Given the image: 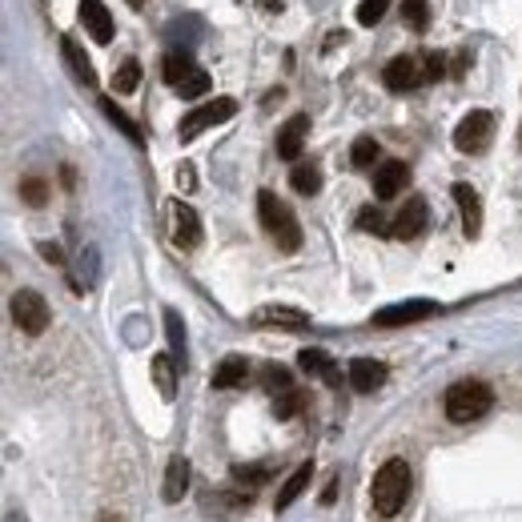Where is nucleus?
<instances>
[{"instance_id":"nucleus-1","label":"nucleus","mask_w":522,"mask_h":522,"mask_svg":"<svg viewBox=\"0 0 522 522\" xmlns=\"http://www.w3.org/2000/svg\"><path fill=\"white\" fill-rule=\"evenodd\" d=\"M257 217H261V225H266V233L274 237V245H278L282 253L302 249V225H298L294 209H290L278 193H270V189L257 193Z\"/></svg>"},{"instance_id":"nucleus-2","label":"nucleus","mask_w":522,"mask_h":522,"mask_svg":"<svg viewBox=\"0 0 522 522\" xmlns=\"http://www.w3.org/2000/svg\"><path fill=\"white\" fill-rule=\"evenodd\" d=\"M410 498V466L406 458H390L382 462V470L374 474V486H370V502L382 518H394Z\"/></svg>"},{"instance_id":"nucleus-3","label":"nucleus","mask_w":522,"mask_h":522,"mask_svg":"<svg viewBox=\"0 0 522 522\" xmlns=\"http://www.w3.org/2000/svg\"><path fill=\"white\" fill-rule=\"evenodd\" d=\"M442 406H446V418H450V422H478V418L494 406V394H490L486 382H454V386L446 390Z\"/></svg>"},{"instance_id":"nucleus-4","label":"nucleus","mask_w":522,"mask_h":522,"mask_svg":"<svg viewBox=\"0 0 522 522\" xmlns=\"http://www.w3.org/2000/svg\"><path fill=\"white\" fill-rule=\"evenodd\" d=\"M237 113V101L233 97H213V101H205L201 109H189L185 113V121H181V129H177V137L181 141H193V137H201L205 129H213V125H221V121H229Z\"/></svg>"},{"instance_id":"nucleus-5","label":"nucleus","mask_w":522,"mask_h":522,"mask_svg":"<svg viewBox=\"0 0 522 522\" xmlns=\"http://www.w3.org/2000/svg\"><path fill=\"white\" fill-rule=\"evenodd\" d=\"M490 141H494V113H486V109L466 113L458 121V129H454V149L458 153H482Z\"/></svg>"},{"instance_id":"nucleus-6","label":"nucleus","mask_w":522,"mask_h":522,"mask_svg":"<svg viewBox=\"0 0 522 522\" xmlns=\"http://www.w3.org/2000/svg\"><path fill=\"white\" fill-rule=\"evenodd\" d=\"M13 322L25 330V334H45L49 330V302L37 294V290H21L13 294Z\"/></svg>"},{"instance_id":"nucleus-7","label":"nucleus","mask_w":522,"mask_h":522,"mask_svg":"<svg viewBox=\"0 0 522 522\" xmlns=\"http://www.w3.org/2000/svg\"><path fill=\"white\" fill-rule=\"evenodd\" d=\"M382 81L390 93H414L418 85H426V61L422 57H394L386 69H382Z\"/></svg>"},{"instance_id":"nucleus-8","label":"nucleus","mask_w":522,"mask_h":522,"mask_svg":"<svg viewBox=\"0 0 522 522\" xmlns=\"http://www.w3.org/2000/svg\"><path fill=\"white\" fill-rule=\"evenodd\" d=\"M430 314H438V302L414 298V302H398V306L378 310V314H374V326H382V330H390V326H410V322H422V318H430Z\"/></svg>"},{"instance_id":"nucleus-9","label":"nucleus","mask_w":522,"mask_h":522,"mask_svg":"<svg viewBox=\"0 0 522 522\" xmlns=\"http://www.w3.org/2000/svg\"><path fill=\"white\" fill-rule=\"evenodd\" d=\"M426 221H430L426 201H422V197H410V201L394 213V221H390V237H394V241H410V237H418V233L426 229Z\"/></svg>"},{"instance_id":"nucleus-10","label":"nucleus","mask_w":522,"mask_h":522,"mask_svg":"<svg viewBox=\"0 0 522 522\" xmlns=\"http://www.w3.org/2000/svg\"><path fill=\"white\" fill-rule=\"evenodd\" d=\"M306 137H310V117H306V113L290 117V121L278 129V157L298 161V157H302V149H306Z\"/></svg>"},{"instance_id":"nucleus-11","label":"nucleus","mask_w":522,"mask_h":522,"mask_svg":"<svg viewBox=\"0 0 522 522\" xmlns=\"http://www.w3.org/2000/svg\"><path fill=\"white\" fill-rule=\"evenodd\" d=\"M81 25L89 29V37L97 41V45H109L113 41V17H109V9H105V0H81Z\"/></svg>"},{"instance_id":"nucleus-12","label":"nucleus","mask_w":522,"mask_h":522,"mask_svg":"<svg viewBox=\"0 0 522 522\" xmlns=\"http://www.w3.org/2000/svg\"><path fill=\"white\" fill-rule=\"evenodd\" d=\"M173 241L181 249H197L201 245V217L185 201H173Z\"/></svg>"},{"instance_id":"nucleus-13","label":"nucleus","mask_w":522,"mask_h":522,"mask_svg":"<svg viewBox=\"0 0 522 522\" xmlns=\"http://www.w3.org/2000/svg\"><path fill=\"white\" fill-rule=\"evenodd\" d=\"M406 181H410L406 161H382L378 173H374V193H378L382 201H390V197H398V193L406 189Z\"/></svg>"},{"instance_id":"nucleus-14","label":"nucleus","mask_w":522,"mask_h":522,"mask_svg":"<svg viewBox=\"0 0 522 522\" xmlns=\"http://www.w3.org/2000/svg\"><path fill=\"white\" fill-rule=\"evenodd\" d=\"M346 378H350V386H354L358 394H374V390L386 382V366L374 362V358H354L350 370H346Z\"/></svg>"},{"instance_id":"nucleus-15","label":"nucleus","mask_w":522,"mask_h":522,"mask_svg":"<svg viewBox=\"0 0 522 522\" xmlns=\"http://www.w3.org/2000/svg\"><path fill=\"white\" fill-rule=\"evenodd\" d=\"M454 201H458V209H462V229H466V237H478V229H482V197H478L466 181H458V185H454Z\"/></svg>"},{"instance_id":"nucleus-16","label":"nucleus","mask_w":522,"mask_h":522,"mask_svg":"<svg viewBox=\"0 0 522 522\" xmlns=\"http://www.w3.org/2000/svg\"><path fill=\"white\" fill-rule=\"evenodd\" d=\"M298 366H302L310 378H322L326 386H338V382H342V374H338V366H334V358H330L326 350H302V354H298Z\"/></svg>"},{"instance_id":"nucleus-17","label":"nucleus","mask_w":522,"mask_h":522,"mask_svg":"<svg viewBox=\"0 0 522 522\" xmlns=\"http://www.w3.org/2000/svg\"><path fill=\"white\" fill-rule=\"evenodd\" d=\"M257 326H286V330H306L310 318L302 310H290V306H266V310H257L253 314Z\"/></svg>"},{"instance_id":"nucleus-18","label":"nucleus","mask_w":522,"mask_h":522,"mask_svg":"<svg viewBox=\"0 0 522 522\" xmlns=\"http://www.w3.org/2000/svg\"><path fill=\"white\" fill-rule=\"evenodd\" d=\"M161 73H165V81L173 85V89H181L193 73H197V61L185 53V49H173V53H165V61H161Z\"/></svg>"},{"instance_id":"nucleus-19","label":"nucleus","mask_w":522,"mask_h":522,"mask_svg":"<svg viewBox=\"0 0 522 522\" xmlns=\"http://www.w3.org/2000/svg\"><path fill=\"white\" fill-rule=\"evenodd\" d=\"M245 378H249V362H245V358H237V354H229V358L213 370V386H217V390L245 386Z\"/></svg>"},{"instance_id":"nucleus-20","label":"nucleus","mask_w":522,"mask_h":522,"mask_svg":"<svg viewBox=\"0 0 522 522\" xmlns=\"http://www.w3.org/2000/svg\"><path fill=\"white\" fill-rule=\"evenodd\" d=\"M61 49H65V61L73 65L77 81H81V85H97V73H93V61L85 57V49H81L73 37H61Z\"/></svg>"},{"instance_id":"nucleus-21","label":"nucleus","mask_w":522,"mask_h":522,"mask_svg":"<svg viewBox=\"0 0 522 522\" xmlns=\"http://www.w3.org/2000/svg\"><path fill=\"white\" fill-rule=\"evenodd\" d=\"M185 490H189V462L177 454L169 462V470H165V502H181Z\"/></svg>"},{"instance_id":"nucleus-22","label":"nucleus","mask_w":522,"mask_h":522,"mask_svg":"<svg viewBox=\"0 0 522 522\" xmlns=\"http://www.w3.org/2000/svg\"><path fill=\"white\" fill-rule=\"evenodd\" d=\"M310 478H314V462H302V466H298V470H294V474L286 478V486L278 490V510L294 506V498H298V494H302V490L310 486Z\"/></svg>"},{"instance_id":"nucleus-23","label":"nucleus","mask_w":522,"mask_h":522,"mask_svg":"<svg viewBox=\"0 0 522 522\" xmlns=\"http://www.w3.org/2000/svg\"><path fill=\"white\" fill-rule=\"evenodd\" d=\"M290 185H294L302 197H314V193L322 189V169H318L314 161H310V165L302 161V165H294V173H290Z\"/></svg>"},{"instance_id":"nucleus-24","label":"nucleus","mask_w":522,"mask_h":522,"mask_svg":"<svg viewBox=\"0 0 522 522\" xmlns=\"http://www.w3.org/2000/svg\"><path fill=\"white\" fill-rule=\"evenodd\" d=\"M153 378H157L161 398H173V394H177V366H173L169 354H157V358H153Z\"/></svg>"},{"instance_id":"nucleus-25","label":"nucleus","mask_w":522,"mask_h":522,"mask_svg":"<svg viewBox=\"0 0 522 522\" xmlns=\"http://www.w3.org/2000/svg\"><path fill=\"white\" fill-rule=\"evenodd\" d=\"M101 109H105V117H109V121H113V125H117V129H121L133 145H141V141H145V137H141V129H137V125H133V121L117 109V101H113V97H101Z\"/></svg>"},{"instance_id":"nucleus-26","label":"nucleus","mask_w":522,"mask_h":522,"mask_svg":"<svg viewBox=\"0 0 522 522\" xmlns=\"http://www.w3.org/2000/svg\"><path fill=\"white\" fill-rule=\"evenodd\" d=\"M402 21L414 33H426L430 29V0H406V5H402Z\"/></svg>"},{"instance_id":"nucleus-27","label":"nucleus","mask_w":522,"mask_h":522,"mask_svg":"<svg viewBox=\"0 0 522 522\" xmlns=\"http://www.w3.org/2000/svg\"><path fill=\"white\" fill-rule=\"evenodd\" d=\"M165 334H169V346H173V358L185 362V326L177 318V310H165Z\"/></svg>"},{"instance_id":"nucleus-28","label":"nucleus","mask_w":522,"mask_h":522,"mask_svg":"<svg viewBox=\"0 0 522 522\" xmlns=\"http://www.w3.org/2000/svg\"><path fill=\"white\" fill-rule=\"evenodd\" d=\"M137 85H141V65H137V61H125V65L113 73V89H117V93H133Z\"/></svg>"},{"instance_id":"nucleus-29","label":"nucleus","mask_w":522,"mask_h":522,"mask_svg":"<svg viewBox=\"0 0 522 522\" xmlns=\"http://www.w3.org/2000/svg\"><path fill=\"white\" fill-rule=\"evenodd\" d=\"M350 161H354L358 169H370V165L378 161V141H374V137H358L354 149H350Z\"/></svg>"},{"instance_id":"nucleus-30","label":"nucleus","mask_w":522,"mask_h":522,"mask_svg":"<svg viewBox=\"0 0 522 522\" xmlns=\"http://www.w3.org/2000/svg\"><path fill=\"white\" fill-rule=\"evenodd\" d=\"M386 9H390V0H362V5H358V25H362V29H374V25L386 17Z\"/></svg>"},{"instance_id":"nucleus-31","label":"nucleus","mask_w":522,"mask_h":522,"mask_svg":"<svg viewBox=\"0 0 522 522\" xmlns=\"http://www.w3.org/2000/svg\"><path fill=\"white\" fill-rule=\"evenodd\" d=\"M261 382H266L270 394H286V390H294V386H290V370H282V366H266V370H261Z\"/></svg>"},{"instance_id":"nucleus-32","label":"nucleus","mask_w":522,"mask_h":522,"mask_svg":"<svg viewBox=\"0 0 522 522\" xmlns=\"http://www.w3.org/2000/svg\"><path fill=\"white\" fill-rule=\"evenodd\" d=\"M21 197H25L29 205H37V209H41V205L49 201V185H45L41 177H25V181H21Z\"/></svg>"},{"instance_id":"nucleus-33","label":"nucleus","mask_w":522,"mask_h":522,"mask_svg":"<svg viewBox=\"0 0 522 522\" xmlns=\"http://www.w3.org/2000/svg\"><path fill=\"white\" fill-rule=\"evenodd\" d=\"M302 402H306V398H302L298 390H286V394L274 398V414H278V418H294V414L302 410Z\"/></svg>"},{"instance_id":"nucleus-34","label":"nucleus","mask_w":522,"mask_h":522,"mask_svg":"<svg viewBox=\"0 0 522 522\" xmlns=\"http://www.w3.org/2000/svg\"><path fill=\"white\" fill-rule=\"evenodd\" d=\"M358 225L362 229H374V233H386L390 237V221L382 217V209H374V205H366L362 213H358Z\"/></svg>"},{"instance_id":"nucleus-35","label":"nucleus","mask_w":522,"mask_h":522,"mask_svg":"<svg viewBox=\"0 0 522 522\" xmlns=\"http://www.w3.org/2000/svg\"><path fill=\"white\" fill-rule=\"evenodd\" d=\"M205 89H209V73H205V69H197V73H193V77H189V81H185L177 93H181L185 101H193V97H201Z\"/></svg>"},{"instance_id":"nucleus-36","label":"nucleus","mask_w":522,"mask_h":522,"mask_svg":"<svg viewBox=\"0 0 522 522\" xmlns=\"http://www.w3.org/2000/svg\"><path fill=\"white\" fill-rule=\"evenodd\" d=\"M233 474H237V482H245V478H249V486H261V482L270 478V474H266V466H237Z\"/></svg>"},{"instance_id":"nucleus-37","label":"nucleus","mask_w":522,"mask_h":522,"mask_svg":"<svg viewBox=\"0 0 522 522\" xmlns=\"http://www.w3.org/2000/svg\"><path fill=\"white\" fill-rule=\"evenodd\" d=\"M466 69H470V53H458V57H454V65H450V77L458 81V77H462Z\"/></svg>"},{"instance_id":"nucleus-38","label":"nucleus","mask_w":522,"mask_h":522,"mask_svg":"<svg viewBox=\"0 0 522 522\" xmlns=\"http://www.w3.org/2000/svg\"><path fill=\"white\" fill-rule=\"evenodd\" d=\"M177 181H181L185 189H193V165H181V169H177Z\"/></svg>"},{"instance_id":"nucleus-39","label":"nucleus","mask_w":522,"mask_h":522,"mask_svg":"<svg viewBox=\"0 0 522 522\" xmlns=\"http://www.w3.org/2000/svg\"><path fill=\"white\" fill-rule=\"evenodd\" d=\"M41 253H45L49 261H61V249H57V245H41Z\"/></svg>"},{"instance_id":"nucleus-40","label":"nucleus","mask_w":522,"mask_h":522,"mask_svg":"<svg viewBox=\"0 0 522 522\" xmlns=\"http://www.w3.org/2000/svg\"><path fill=\"white\" fill-rule=\"evenodd\" d=\"M261 9H266V13H282V0H261Z\"/></svg>"},{"instance_id":"nucleus-41","label":"nucleus","mask_w":522,"mask_h":522,"mask_svg":"<svg viewBox=\"0 0 522 522\" xmlns=\"http://www.w3.org/2000/svg\"><path fill=\"white\" fill-rule=\"evenodd\" d=\"M101 522H121V518H117V514H105V518H101Z\"/></svg>"},{"instance_id":"nucleus-42","label":"nucleus","mask_w":522,"mask_h":522,"mask_svg":"<svg viewBox=\"0 0 522 522\" xmlns=\"http://www.w3.org/2000/svg\"><path fill=\"white\" fill-rule=\"evenodd\" d=\"M129 5H133V9H141V5H145V0H129Z\"/></svg>"}]
</instances>
